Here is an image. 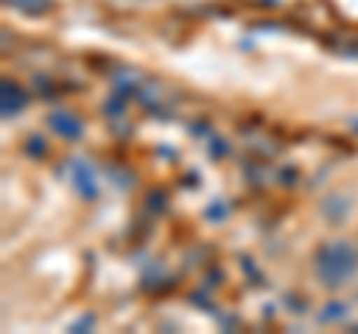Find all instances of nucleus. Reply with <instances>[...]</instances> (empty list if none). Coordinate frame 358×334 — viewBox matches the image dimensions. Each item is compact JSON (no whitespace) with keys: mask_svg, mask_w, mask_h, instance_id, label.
<instances>
[{"mask_svg":"<svg viewBox=\"0 0 358 334\" xmlns=\"http://www.w3.org/2000/svg\"><path fill=\"white\" fill-rule=\"evenodd\" d=\"M352 269H355V257L343 242H334L320 254V275L329 281V286H338L346 275H352Z\"/></svg>","mask_w":358,"mask_h":334,"instance_id":"1","label":"nucleus"},{"mask_svg":"<svg viewBox=\"0 0 358 334\" xmlns=\"http://www.w3.org/2000/svg\"><path fill=\"white\" fill-rule=\"evenodd\" d=\"M51 126L57 129L60 135H66V138H78V135H81V122H78V119H72L69 114H54Z\"/></svg>","mask_w":358,"mask_h":334,"instance_id":"2","label":"nucleus"},{"mask_svg":"<svg viewBox=\"0 0 358 334\" xmlns=\"http://www.w3.org/2000/svg\"><path fill=\"white\" fill-rule=\"evenodd\" d=\"M21 105H24V96L18 93V87H9V84H6V87H3V110H6V114H9V110L15 114Z\"/></svg>","mask_w":358,"mask_h":334,"instance_id":"3","label":"nucleus"},{"mask_svg":"<svg viewBox=\"0 0 358 334\" xmlns=\"http://www.w3.org/2000/svg\"><path fill=\"white\" fill-rule=\"evenodd\" d=\"M78 185H81V191H87V194H96V185H93V176H90V170L84 167H78Z\"/></svg>","mask_w":358,"mask_h":334,"instance_id":"4","label":"nucleus"},{"mask_svg":"<svg viewBox=\"0 0 358 334\" xmlns=\"http://www.w3.org/2000/svg\"><path fill=\"white\" fill-rule=\"evenodd\" d=\"M9 3L27 9V13H36V9H48V0H9Z\"/></svg>","mask_w":358,"mask_h":334,"instance_id":"5","label":"nucleus"}]
</instances>
